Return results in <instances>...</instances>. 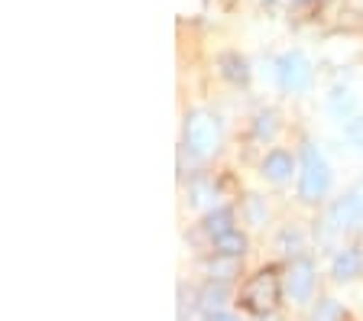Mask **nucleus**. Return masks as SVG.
I'll return each instance as SVG.
<instances>
[{"label": "nucleus", "instance_id": "obj_1", "mask_svg": "<svg viewBox=\"0 0 363 321\" xmlns=\"http://www.w3.org/2000/svg\"><path fill=\"white\" fill-rule=\"evenodd\" d=\"M279 295H282L279 273L269 266V269H259L257 276L247 279V286L240 289V305L253 315H266L279 305Z\"/></svg>", "mask_w": 363, "mask_h": 321}, {"label": "nucleus", "instance_id": "obj_2", "mask_svg": "<svg viewBox=\"0 0 363 321\" xmlns=\"http://www.w3.org/2000/svg\"><path fill=\"white\" fill-rule=\"evenodd\" d=\"M328 185H331V169H328L325 156L308 143L302 150V179H298V191H302L305 201H318L328 191Z\"/></svg>", "mask_w": 363, "mask_h": 321}, {"label": "nucleus", "instance_id": "obj_3", "mask_svg": "<svg viewBox=\"0 0 363 321\" xmlns=\"http://www.w3.org/2000/svg\"><path fill=\"white\" fill-rule=\"evenodd\" d=\"M218 123H214L211 114H204V111H191L185 117V146H189L195 156H211L218 150Z\"/></svg>", "mask_w": 363, "mask_h": 321}, {"label": "nucleus", "instance_id": "obj_4", "mask_svg": "<svg viewBox=\"0 0 363 321\" xmlns=\"http://www.w3.org/2000/svg\"><path fill=\"white\" fill-rule=\"evenodd\" d=\"M276 72H279V84L286 91H305L311 84V65L302 52H286L276 65Z\"/></svg>", "mask_w": 363, "mask_h": 321}, {"label": "nucleus", "instance_id": "obj_5", "mask_svg": "<svg viewBox=\"0 0 363 321\" xmlns=\"http://www.w3.org/2000/svg\"><path fill=\"white\" fill-rule=\"evenodd\" d=\"M360 221H363V195L360 191L344 195V198L331 208V214H328V224L337 227V230H350V227H357Z\"/></svg>", "mask_w": 363, "mask_h": 321}, {"label": "nucleus", "instance_id": "obj_6", "mask_svg": "<svg viewBox=\"0 0 363 321\" xmlns=\"http://www.w3.org/2000/svg\"><path fill=\"white\" fill-rule=\"evenodd\" d=\"M311 286H315V266L308 260H295L292 269L286 276V289L295 302H305L311 295Z\"/></svg>", "mask_w": 363, "mask_h": 321}, {"label": "nucleus", "instance_id": "obj_7", "mask_svg": "<svg viewBox=\"0 0 363 321\" xmlns=\"http://www.w3.org/2000/svg\"><path fill=\"white\" fill-rule=\"evenodd\" d=\"M214 253L218 257H227V260H234V257H243L247 253V237H243L240 230H227L220 237H214Z\"/></svg>", "mask_w": 363, "mask_h": 321}, {"label": "nucleus", "instance_id": "obj_8", "mask_svg": "<svg viewBox=\"0 0 363 321\" xmlns=\"http://www.w3.org/2000/svg\"><path fill=\"white\" fill-rule=\"evenodd\" d=\"M263 172H266V179H272V182H286V179L292 176V156L282 153V150H272L263 162Z\"/></svg>", "mask_w": 363, "mask_h": 321}, {"label": "nucleus", "instance_id": "obj_9", "mask_svg": "<svg viewBox=\"0 0 363 321\" xmlns=\"http://www.w3.org/2000/svg\"><path fill=\"white\" fill-rule=\"evenodd\" d=\"M360 269H363V260H360V253L357 250H344V253H337L334 257V266H331V273H334V279H354V276H360Z\"/></svg>", "mask_w": 363, "mask_h": 321}, {"label": "nucleus", "instance_id": "obj_10", "mask_svg": "<svg viewBox=\"0 0 363 321\" xmlns=\"http://www.w3.org/2000/svg\"><path fill=\"white\" fill-rule=\"evenodd\" d=\"M234 227V214L227 211V208H218V211H211L208 218H204V230H208V237H220V234H227V230Z\"/></svg>", "mask_w": 363, "mask_h": 321}, {"label": "nucleus", "instance_id": "obj_11", "mask_svg": "<svg viewBox=\"0 0 363 321\" xmlns=\"http://www.w3.org/2000/svg\"><path fill=\"white\" fill-rule=\"evenodd\" d=\"M311 321H344V308L334 302V298H321L311 312Z\"/></svg>", "mask_w": 363, "mask_h": 321}, {"label": "nucleus", "instance_id": "obj_12", "mask_svg": "<svg viewBox=\"0 0 363 321\" xmlns=\"http://www.w3.org/2000/svg\"><path fill=\"white\" fill-rule=\"evenodd\" d=\"M224 75L230 78V81H247V62L237 59V55H224Z\"/></svg>", "mask_w": 363, "mask_h": 321}, {"label": "nucleus", "instance_id": "obj_13", "mask_svg": "<svg viewBox=\"0 0 363 321\" xmlns=\"http://www.w3.org/2000/svg\"><path fill=\"white\" fill-rule=\"evenodd\" d=\"M331 111L337 117H350L354 114V98H350V91H334V98H331Z\"/></svg>", "mask_w": 363, "mask_h": 321}, {"label": "nucleus", "instance_id": "obj_14", "mask_svg": "<svg viewBox=\"0 0 363 321\" xmlns=\"http://www.w3.org/2000/svg\"><path fill=\"white\" fill-rule=\"evenodd\" d=\"M224 286H208V289L201 292V308L204 312H211V308H220L224 305Z\"/></svg>", "mask_w": 363, "mask_h": 321}, {"label": "nucleus", "instance_id": "obj_15", "mask_svg": "<svg viewBox=\"0 0 363 321\" xmlns=\"http://www.w3.org/2000/svg\"><path fill=\"white\" fill-rule=\"evenodd\" d=\"M257 133L259 137H272V133H276V114H259L257 117Z\"/></svg>", "mask_w": 363, "mask_h": 321}, {"label": "nucleus", "instance_id": "obj_16", "mask_svg": "<svg viewBox=\"0 0 363 321\" xmlns=\"http://www.w3.org/2000/svg\"><path fill=\"white\" fill-rule=\"evenodd\" d=\"M347 133H350V140H354V143L363 150V117H360V120H350Z\"/></svg>", "mask_w": 363, "mask_h": 321}, {"label": "nucleus", "instance_id": "obj_17", "mask_svg": "<svg viewBox=\"0 0 363 321\" xmlns=\"http://www.w3.org/2000/svg\"><path fill=\"white\" fill-rule=\"evenodd\" d=\"M208 321H237L234 315H224V312H211L208 315Z\"/></svg>", "mask_w": 363, "mask_h": 321}]
</instances>
